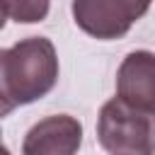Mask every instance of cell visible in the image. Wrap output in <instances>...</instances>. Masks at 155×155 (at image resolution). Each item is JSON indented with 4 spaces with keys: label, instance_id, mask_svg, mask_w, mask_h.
<instances>
[{
    "label": "cell",
    "instance_id": "obj_5",
    "mask_svg": "<svg viewBox=\"0 0 155 155\" xmlns=\"http://www.w3.org/2000/svg\"><path fill=\"white\" fill-rule=\"evenodd\" d=\"M116 97L140 111L155 114V53L131 51L116 73Z\"/></svg>",
    "mask_w": 155,
    "mask_h": 155
},
{
    "label": "cell",
    "instance_id": "obj_7",
    "mask_svg": "<svg viewBox=\"0 0 155 155\" xmlns=\"http://www.w3.org/2000/svg\"><path fill=\"white\" fill-rule=\"evenodd\" d=\"M5 51L7 48H0V119L7 116L17 104L12 102L10 97V90H7V78H5Z\"/></svg>",
    "mask_w": 155,
    "mask_h": 155
},
{
    "label": "cell",
    "instance_id": "obj_10",
    "mask_svg": "<svg viewBox=\"0 0 155 155\" xmlns=\"http://www.w3.org/2000/svg\"><path fill=\"white\" fill-rule=\"evenodd\" d=\"M0 143H2V133H0Z\"/></svg>",
    "mask_w": 155,
    "mask_h": 155
},
{
    "label": "cell",
    "instance_id": "obj_9",
    "mask_svg": "<svg viewBox=\"0 0 155 155\" xmlns=\"http://www.w3.org/2000/svg\"><path fill=\"white\" fill-rule=\"evenodd\" d=\"M0 155H12V153H10V150H7V148H5L2 143H0Z\"/></svg>",
    "mask_w": 155,
    "mask_h": 155
},
{
    "label": "cell",
    "instance_id": "obj_1",
    "mask_svg": "<svg viewBox=\"0 0 155 155\" xmlns=\"http://www.w3.org/2000/svg\"><path fill=\"white\" fill-rule=\"evenodd\" d=\"M5 78L12 102L31 104L58 82V56L46 36H27L5 51Z\"/></svg>",
    "mask_w": 155,
    "mask_h": 155
},
{
    "label": "cell",
    "instance_id": "obj_8",
    "mask_svg": "<svg viewBox=\"0 0 155 155\" xmlns=\"http://www.w3.org/2000/svg\"><path fill=\"white\" fill-rule=\"evenodd\" d=\"M5 22H7V15H5V10H2V2H0V29L5 27Z\"/></svg>",
    "mask_w": 155,
    "mask_h": 155
},
{
    "label": "cell",
    "instance_id": "obj_4",
    "mask_svg": "<svg viewBox=\"0 0 155 155\" xmlns=\"http://www.w3.org/2000/svg\"><path fill=\"white\" fill-rule=\"evenodd\" d=\"M82 145V124L70 114L39 119L22 140V155H75Z\"/></svg>",
    "mask_w": 155,
    "mask_h": 155
},
{
    "label": "cell",
    "instance_id": "obj_2",
    "mask_svg": "<svg viewBox=\"0 0 155 155\" xmlns=\"http://www.w3.org/2000/svg\"><path fill=\"white\" fill-rule=\"evenodd\" d=\"M97 140L107 155H155V114L111 97L99 109Z\"/></svg>",
    "mask_w": 155,
    "mask_h": 155
},
{
    "label": "cell",
    "instance_id": "obj_6",
    "mask_svg": "<svg viewBox=\"0 0 155 155\" xmlns=\"http://www.w3.org/2000/svg\"><path fill=\"white\" fill-rule=\"evenodd\" d=\"M2 10L7 15V19H15V22H22V24H34V22H41L51 5L48 2H34V0H19V2H2Z\"/></svg>",
    "mask_w": 155,
    "mask_h": 155
},
{
    "label": "cell",
    "instance_id": "obj_3",
    "mask_svg": "<svg viewBox=\"0 0 155 155\" xmlns=\"http://www.w3.org/2000/svg\"><path fill=\"white\" fill-rule=\"evenodd\" d=\"M150 2H131V0H75L70 5L75 24L102 41H111L124 36L145 12Z\"/></svg>",
    "mask_w": 155,
    "mask_h": 155
}]
</instances>
